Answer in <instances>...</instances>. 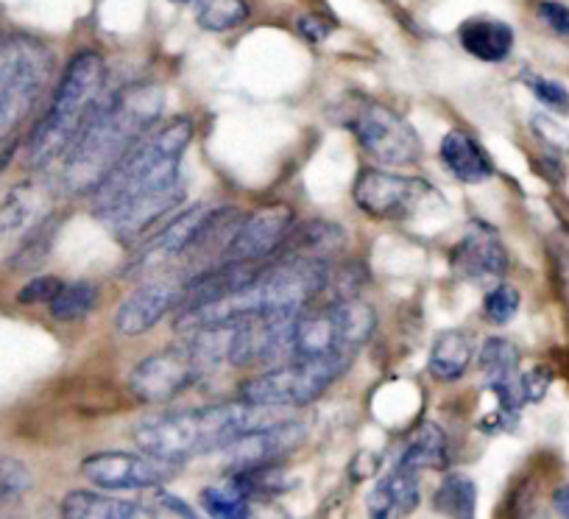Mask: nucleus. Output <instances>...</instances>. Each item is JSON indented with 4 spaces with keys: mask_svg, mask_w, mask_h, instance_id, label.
I'll return each mask as SVG.
<instances>
[{
    "mask_svg": "<svg viewBox=\"0 0 569 519\" xmlns=\"http://www.w3.org/2000/svg\"><path fill=\"white\" fill-rule=\"evenodd\" d=\"M166 96L157 84H129L98 98L84 126L62 157V184L70 193H96L109 171L151 132Z\"/></svg>",
    "mask_w": 569,
    "mask_h": 519,
    "instance_id": "nucleus-1",
    "label": "nucleus"
},
{
    "mask_svg": "<svg viewBox=\"0 0 569 519\" xmlns=\"http://www.w3.org/2000/svg\"><path fill=\"white\" fill-rule=\"evenodd\" d=\"M271 411L273 408L249 406L240 400L238 406H207L162 413L134 430V445L166 461L184 463L190 458L221 452L246 430L273 422L277 417Z\"/></svg>",
    "mask_w": 569,
    "mask_h": 519,
    "instance_id": "nucleus-2",
    "label": "nucleus"
},
{
    "mask_svg": "<svg viewBox=\"0 0 569 519\" xmlns=\"http://www.w3.org/2000/svg\"><path fill=\"white\" fill-rule=\"evenodd\" d=\"M193 140V120L173 118L171 123L149 132L134 149L103 177L92 199L96 212L107 221L109 216L129 204L137 196H146L157 188H166L179 179V160Z\"/></svg>",
    "mask_w": 569,
    "mask_h": 519,
    "instance_id": "nucleus-3",
    "label": "nucleus"
},
{
    "mask_svg": "<svg viewBox=\"0 0 569 519\" xmlns=\"http://www.w3.org/2000/svg\"><path fill=\"white\" fill-rule=\"evenodd\" d=\"M103 84V57L101 53L84 51L76 53L59 79L57 92L51 98L46 118L37 123L29 140V162L34 168H46L64 157L70 143L76 140L79 129L84 126L87 114L98 101V90Z\"/></svg>",
    "mask_w": 569,
    "mask_h": 519,
    "instance_id": "nucleus-4",
    "label": "nucleus"
},
{
    "mask_svg": "<svg viewBox=\"0 0 569 519\" xmlns=\"http://www.w3.org/2000/svg\"><path fill=\"white\" fill-rule=\"evenodd\" d=\"M375 327V308L358 297H341L327 302L325 308L299 310L293 319L291 360L355 358Z\"/></svg>",
    "mask_w": 569,
    "mask_h": 519,
    "instance_id": "nucleus-5",
    "label": "nucleus"
},
{
    "mask_svg": "<svg viewBox=\"0 0 569 519\" xmlns=\"http://www.w3.org/2000/svg\"><path fill=\"white\" fill-rule=\"evenodd\" d=\"M352 358L297 360L268 369L240 386L238 400L260 408H302L319 400L327 388L349 369Z\"/></svg>",
    "mask_w": 569,
    "mask_h": 519,
    "instance_id": "nucleus-6",
    "label": "nucleus"
},
{
    "mask_svg": "<svg viewBox=\"0 0 569 519\" xmlns=\"http://www.w3.org/2000/svg\"><path fill=\"white\" fill-rule=\"evenodd\" d=\"M53 59L40 42L18 37L3 46V68H0V143L14 138L31 109L40 101L51 76Z\"/></svg>",
    "mask_w": 569,
    "mask_h": 519,
    "instance_id": "nucleus-7",
    "label": "nucleus"
},
{
    "mask_svg": "<svg viewBox=\"0 0 569 519\" xmlns=\"http://www.w3.org/2000/svg\"><path fill=\"white\" fill-rule=\"evenodd\" d=\"M212 366L216 363L204 347L190 338L182 347L162 349L140 360L129 375V391L146 406H162L193 388Z\"/></svg>",
    "mask_w": 569,
    "mask_h": 519,
    "instance_id": "nucleus-8",
    "label": "nucleus"
},
{
    "mask_svg": "<svg viewBox=\"0 0 569 519\" xmlns=\"http://www.w3.org/2000/svg\"><path fill=\"white\" fill-rule=\"evenodd\" d=\"M229 216V210L223 207H210V204H196L188 210L179 212L177 218L166 223L157 234H151L142 249L126 266V277H149L154 271H160L162 266H168L173 257L184 254L193 246L207 243V240L216 234V227Z\"/></svg>",
    "mask_w": 569,
    "mask_h": 519,
    "instance_id": "nucleus-9",
    "label": "nucleus"
},
{
    "mask_svg": "<svg viewBox=\"0 0 569 519\" xmlns=\"http://www.w3.org/2000/svg\"><path fill=\"white\" fill-rule=\"evenodd\" d=\"M349 129L360 149L382 166H413L421 157V140L413 126L386 103H363L352 114Z\"/></svg>",
    "mask_w": 569,
    "mask_h": 519,
    "instance_id": "nucleus-10",
    "label": "nucleus"
},
{
    "mask_svg": "<svg viewBox=\"0 0 569 519\" xmlns=\"http://www.w3.org/2000/svg\"><path fill=\"white\" fill-rule=\"evenodd\" d=\"M355 204L380 221H405L416 216L427 199H433V188L425 179L402 177V173L363 168L352 188Z\"/></svg>",
    "mask_w": 569,
    "mask_h": 519,
    "instance_id": "nucleus-11",
    "label": "nucleus"
},
{
    "mask_svg": "<svg viewBox=\"0 0 569 519\" xmlns=\"http://www.w3.org/2000/svg\"><path fill=\"white\" fill-rule=\"evenodd\" d=\"M179 463L151 452H96L81 461V475L103 491H149L173 478Z\"/></svg>",
    "mask_w": 569,
    "mask_h": 519,
    "instance_id": "nucleus-12",
    "label": "nucleus"
},
{
    "mask_svg": "<svg viewBox=\"0 0 569 519\" xmlns=\"http://www.w3.org/2000/svg\"><path fill=\"white\" fill-rule=\"evenodd\" d=\"M293 229V210L288 204H268L246 216L223 246V263H254L277 254Z\"/></svg>",
    "mask_w": 569,
    "mask_h": 519,
    "instance_id": "nucleus-13",
    "label": "nucleus"
},
{
    "mask_svg": "<svg viewBox=\"0 0 569 519\" xmlns=\"http://www.w3.org/2000/svg\"><path fill=\"white\" fill-rule=\"evenodd\" d=\"M308 439V428L293 419H273V422L257 425V428L246 430L238 439L229 441L223 447L227 456L229 472L234 469H251V467H266V463H279Z\"/></svg>",
    "mask_w": 569,
    "mask_h": 519,
    "instance_id": "nucleus-14",
    "label": "nucleus"
},
{
    "mask_svg": "<svg viewBox=\"0 0 569 519\" xmlns=\"http://www.w3.org/2000/svg\"><path fill=\"white\" fill-rule=\"evenodd\" d=\"M188 286L190 277H160L137 288L114 313V327L120 336H142L166 316L177 313L188 297Z\"/></svg>",
    "mask_w": 569,
    "mask_h": 519,
    "instance_id": "nucleus-15",
    "label": "nucleus"
},
{
    "mask_svg": "<svg viewBox=\"0 0 569 519\" xmlns=\"http://www.w3.org/2000/svg\"><path fill=\"white\" fill-rule=\"evenodd\" d=\"M51 196L40 182H20L0 204V260H12L31 232L51 216Z\"/></svg>",
    "mask_w": 569,
    "mask_h": 519,
    "instance_id": "nucleus-16",
    "label": "nucleus"
},
{
    "mask_svg": "<svg viewBox=\"0 0 569 519\" xmlns=\"http://www.w3.org/2000/svg\"><path fill=\"white\" fill-rule=\"evenodd\" d=\"M452 271L469 282L500 280L508 271V251L500 234L486 223L469 227V232L452 249Z\"/></svg>",
    "mask_w": 569,
    "mask_h": 519,
    "instance_id": "nucleus-17",
    "label": "nucleus"
},
{
    "mask_svg": "<svg viewBox=\"0 0 569 519\" xmlns=\"http://www.w3.org/2000/svg\"><path fill=\"white\" fill-rule=\"evenodd\" d=\"M184 182L182 179H173L166 188H157L146 196H137L129 204L120 207L114 216L107 218V223H112L114 234H118L123 243H134V240L146 238L151 227L162 221L168 212H173V207H179L184 201Z\"/></svg>",
    "mask_w": 569,
    "mask_h": 519,
    "instance_id": "nucleus-18",
    "label": "nucleus"
},
{
    "mask_svg": "<svg viewBox=\"0 0 569 519\" xmlns=\"http://www.w3.org/2000/svg\"><path fill=\"white\" fill-rule=\"evenodd\" d=\"M421 500V483L419 472L405 467H393L391 475L377 480L371 486L369 497H366V508H369L371 517L377 519H397L405 513L413 511Z\"/></svg>",
    "mask_w": 569,
    "mask_h": 519,
    "instance_id": "nucleus-19",
    "label": "nucleus"
},
{
    "mask_svg": "<svg viewBox=\"0 0 569 519\" xmlns=\"http://www.w3.org/2000/svg\"><path fill=\"white\" fill-rule=\"evenodd\" d=\"M441 162H445L447 171L463 184H480L491 177V160L483 149L478 146V140L467 132H447V138L441 140Z\"/></svg>",
    "mask_w": 569,
    "mask_h": 519,
    "instance_id": "nucleus-20",
    "label": "nucleus"
},
{
    "mask_svg": "<svg viewBox=\"0 0 569 519\" xmlns=\"http://www.w3.org/2000/svg\"><path fill=\"white\" fill-rule=\"evenodd\" d=\"M59 511L68 519H146L154 513L142 502L120 500L101 491H70Z\"/></svg>",
    "mask_w": 569,
    "mask_h": 519,
    "instance_id": "nucleus-21",
    "label": "nucleus"
},
{
    "mask_svg": "<svg viewBox=\"0 0 569 519\" xmlns=\"http://www.w3.org/2000/svg\"><path fill=\"white\" fill-rule=\"evenodd\" d=\"M463 51L472 53L480 62H502L513 51V29L502 20L475 18L467 20L458 31Z\"/></svg>",
    "mask_w": 569,
    "mask_h": 519,
    "instance_id": "nucleus-22",
    "label": "nucleus"
},
{
    "mask_svg": "<svg viewBox=\"0 0 569 519\" xmlns=\"http://www.w3.org/2000/svg\"><path fill=\"white\" fill-rule=\"evenodd\" d=\"M447 461H450V447H447L445 428L436 422H425L410 436L397 463L413 469V472H425V469H445Z\"/></svg>",
    "mask_w": 569,
    "mask_h": 519,
    "instance_id": "nucleus-23",
    "label": "nucleus"
},
{
    "mask_svg": "<svg viewBox=\"0 0 569 519\" xmlns=\"http://www.w3.org/2000/svg\"><path fill=\"white\" fill-rule=\"evenodd\" d=\"M469 363H472V341L463 330H445L436 338L433 349H430V360L427 369L436 380L456 382L467 375Z\"/></svg>",
    "mask_w": 569,
    "mask_h": 519,
    "instance_id": "nucleus-24",
    "label": "nucleus"
},
{
    "mask_svg": "<svg viewBox=\"0 0 569 519\" xmlns=\"http://www.w3.org/2000/svg\"><path fill=\"white\" fill-rule=\"evenodd\" d=\"M343 246L341 227L327 221H310L305 227H293L291 234L284 238L282 249L277 254L284 257H313V260H325L327 251H336Z\"/></svg>",
    "mask_w": 569,
    "mask_h": 519,
    "instance_id": "nucleus-25",
    "label": "nucleus"
},
{
    "mask_svg": "<svg viewBox=\"0 0 569 519\" xmlns=\"http://www.w3.org/2000/svg\"><path fill=\"white\" fill-rule=\"evenodd\" d=\"M229 483L246 497V500H271L288 491L293 480L277 467V463H266V467H251V469H234L229 475Z\"/></svg>",
    "mask_w": 569,
    "mask_h": 519,
    "instance_id": "nucleus-26",
    "label": "nucleus"
},
{
    "mask_svg": "<svg viewBox=\"0 0 569 519\" xmlns=\"http://www.w3.org/2000/svg\"><path fill=\"white\" fill-rule=\"evenodd\" d=\"M478 506V486L467 475H447L439 483L433 497L436 511L447 513L452 519H472Z\"/></svg>",
    "mask_w": 569,
    "mask_h": 519,
    "instance_id": "nucleus-27",
    "label": "nucleus"
},
{
    "mask_svg": "<svg viewBox=\"0 0 569 519\" xmlns=\"http://www.w3.org/2000/svg\"><path fill=\"white\" fill-rule=\"evenodd\" d=\"M98 302V288L92 282H68L62 291L48 302L51 316L57 321H81L84 316L92 313Z\"/></svg>",
    "mask_w": 569,
    "mask_h": 519,
    "instance_id": "nucleus-28",
    "label": "nucleus"
},
{
    "mask_svg": "<svg viewBox=\"0 0 569 519\" xmlns=\"http://www.w3.org/2000/svg\"><path fill=\"white\" fill-rule=\"evenodd\" d=\"M480 369L489 382L519 380V349L508 338H489L480 349Z\"/></svg>",
    "mask_w": 569,
    "mask_h": 519,
    "instance_id": "nucleus-29",
    "label": "nucleus"
},
{
    "mask_svg": "<svg viewBox=\"0 0 569 519\" xmlns=\"http://www.w3.org/2000/svg\"><path fill=\"white\" fill-rule=\"evenodd\" d=\"M249 18L246 0H201L196 20L204 31H232Z\"/></svg>",
    "mask_w": 569,
    "mask_h": 519,
    "instance_id": "nucleus-30",
    "label": "nucleus"
},
{
    "mask_svg": "<svg viewBox=\"0 0 569 519\" xmlns=\"http://www.w3.org/2000/svg\"><path fill=\"white\" fill-rule=\"evenodd\" d=\"M57 229H59V216H53L51 212V216H48L46 221L29 234V238H26V243L18 249V254L12 257L14 269H23V271L37 269V266L48 257V251H51L53 240H57Z\"/></svg>",
    "mask_w": 569,
    "mask_h": 519,
    "instance_id": "nucleus-31",
    "label": "nucleus"
},
{
    "mask_svg": "<svg viewBox=\"0 0 569 519\" xmlns=\"http://www.w3.org/2000/svg\"><path fill=\"white\" fill-rule=\"evenodd\" d=\"M31 489V469L20 458L0 452V508L23 500Z\"/></svg>",
    "mask_w": 569,
    "mask_h": 519,
    "instance_id": "nucleus-32",
    "label": "nucleus"
},
{
    "mask_svg": "<svg viewBox=\"0 0 569 519\" xmlns=\"http://www.w3.org/2000/svg\"><path fill=\"white\" fill-rule=\"evenodd\" d=\"M201 508H204L210 517L218 519H240V517H249V500L234 489L232 483L227 486H207L201 491Z\"/></svg>",
    "mask_w": 569,
    "mask_h": 519,
    "instance_id": "nucleus-33",
    "label": "nucleus"
},
{
    "mask_svg": "<svg viewBox=\"0 0 569 519\" xmlns=\"http://www.w3.org/2000/svg\"><path fill=\"white\" fill-rule=\"evenodd\" d=\"M519 310V291L513 286H497L486 293L483 313L491 325H508Z\"/></svg>",
    "mask_w": 569,
    "mask_h": 519,
    "instance_id": "nucleus-34",
    "label": "nucleus"
},
{
    "mask_svg": "<svg viewBox=\"0 0 569 519\" xmlns=\"http://www.w3.org/2000/svg\"><path fill=\"white\" fill-rule=\"evenodd\" d=\"M525 84H528V90L533 92V96L539 98L545 107H550L552 112L569 114V90L567 87L558 84V81H552V79H545V76H536V73L525 76Z\"/></svg>",
    "mask_w": 569,
    "mask_h": 519,
    "instance_id": "nucleus-35",
    "label": "nucleus"
},
{
    "mask_svg": "<svg viewBox=\"0 0 569 519\" xmlns=\"http://www.w3.org/2000/svg\"><path fill=\"white\" fill-rule=\"evenodd\" d=\"M62 286H64V282L59 280V277L40 275V277H34V280H29L23 288H20L18 302L20 305H48L53 297H57L59 291H62Z\"/></svg>",
    "mask_w": 569,
    "mask_h": 519,
    "instance_id": "nucleus-36",
    "label": "nucleus"
},
{
    "mask_svg": "<svg viewBox=\"0 0 569 519\" xmlns=\"http://www.w3.org/2000/svg\"><path fill=\"white\" fill-rule=\"evenodd\" d=\"M539 18L552 34L558 37H567L569 40V9L558 0H541L539 3Z\"/></svg>",
    "mask_w": 569,
    "mask_h": 519,
    "instance_id": "nucleus-37",
    "label": "nucleus"
},
{
    "mask_svg": "<svg viewBox=\"0 0 569 519\" xmlns=\"http://www.w3.org/2000/svg\"><path fill=\"white\" fill-rule=\"evenodd\" d=\"M533 129L541 140L552 146V149L569 151V129H563L558 120L547 118V114H533Z\"/></svg>",
    "mask_w": 569,
    "mask_h": 519,
    "instance_id": "nucleus-38",
    "label": "nucleus"
},
{
    "mask_svg": "<svg viewBox=\"0 0 569 519\" xmlns=\"http://www.w3.org/2000/svg\"><path fill=\"white\" fill-rule=\"evenodd\" d=\"M552 375L547 369H530L528 375L519 377V391H522L525 402H539L541 397L547 395V388H550Z\"/></svg>",
    "mask_w": 569,
    "mask_h": 519,
    "instance_id": "nucleus-39",
    "label": "nucleus"
},
{
    "mask_svg": "<svg viewBox=\"0 0 569 519\" xmlns=\"http://www.w3.org/2000/svg\"><path fill=\"white\" fill-rule=\"evenodd\" d=\"M332 31V23L327 18H321V14H305V18H299V34L308 37L310 42H321L325 37H330Z\"/></svg>",
    "mask_w": 569,
    "mask_h": 519,
    "instance_id": "nucleus-40",
    "label": "nucleus"
},
{
    "mask_svg": "<svg viewBox=\"0 0 569 519\" xmlns=\"http://www.w3.org/2000/svg\"><path fill=\"white\" fill-rule=\"evenodd\" d=\"M151 491H154V506L160 508V511H171V513H182V517H193V508L184 506V502L179 500L177 495H166V491H157V486Z\"/></svg>",
    "mask_w": 569,
    "mask_h": 519,
    "instance_id": "nucleus-41",
    "label": "nucleus"
},
{
    "mask_svg": "<svg viewBox=\"0 0 569 519\" xmlns=\"http://www.w3.org/2000/svg\"><path fill=\"white\" fill-rule=\"evenodd\" d=\"M552 508H556L561 517L569 519V486H561V489L552 495Z\"/></svg>",
    "mask_w": 569,
    "mask_h": 519,
    "instance_id": "nucleus-42",
    "label": "nucleus"
},
{
    "mask_svg": "<svg viewBox=\"0 0 569 519\" xmlns=\"http://www.w3.org/2000/svg\"><path fill=\"white\" fill-rule=\"evenodd\" d=\"M12 154H14V149H7V151H3V154H0V173H3V168L9 166V160H12Z\"/></svg>",
    "mask_w": 569,
    "mask_h": 519,
    "instance_id": "nucleus-43",
    "label": "nucleus"
},
{
    "mask_svg": "<svg viewBox=\"0 0 569 519\" xmlns=\"http://www.w3.org/2000/svg\"><path fill=\"white\" fill-rule=\"evenodd\" d=\"M0 68H3V46H0Z\"/></svg>",
    "mask_w": 569,
    "mask_h": 519,
    "instance_id": "nucleus-44",
    "label": "nucleus"
},
{
    "mask_svg": "<svg viewBox=\"0 0 569 519\" xmlns=\"http://www.w3.org/2000/svg\"><path fill=\"white\" fill-rule=\"evenodd\" d=\"M177 3H196V0H177Z\"/></svg>",
    "mask_w": 569,
    "mask_h": 519,
    "instance_id": "nucleus-45",
    "label": "nucleus"
}]
</instances>
